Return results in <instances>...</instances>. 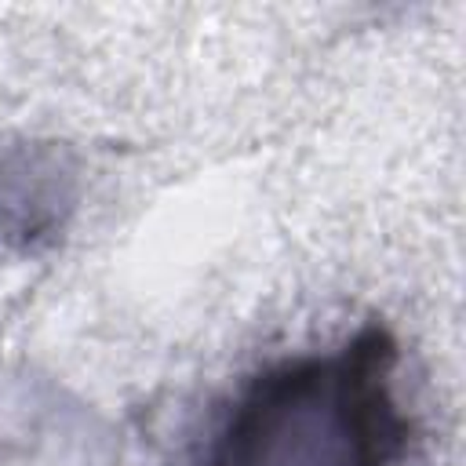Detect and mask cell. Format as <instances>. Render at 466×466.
<instances>
[{"label":"cell","mask_w":466,"mask_h":466,"mask_svg":"<svg viewBox=\"0 0 466 466\" xmlns=\"http://www.w3.org/2000/svg\"><path fill=\"white\" fill-rule=\"evenodd\" d=\"M400 346L379 320L335 350L255 371L193 466H404L411 419L397 400Z\"/></svg>","instance_id":"1"}]
</instances>
